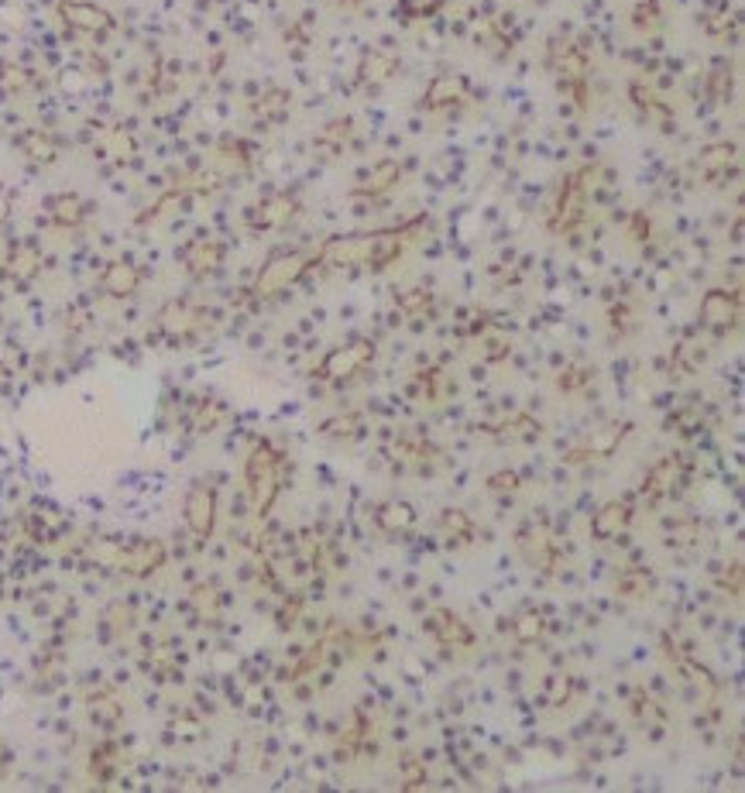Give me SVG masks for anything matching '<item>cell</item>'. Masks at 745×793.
Here are the masks:
<instances>
[{"instance_id":"cell-39","label":"cell","mask_w":745,"mask_h":793,"mask_svg":"<svg viewBox=\"0 0 745 793\" xmlns=\"http://www.w3.org/2000/svg\"><path fill=\"white\" fill-rule=\"evenodd\" d=\"M718 584H721V591H732L735 601H742V560H732V567H725Z\"/></svg>"},{"instance_id":"cell-34","label":"cell","mask_w":745,"mask_h":793,"mask_svg":"<svg viewBox=\"0 0 745 793\" xmlns=\"http://www.w3.org/2000/svg\"><path fill=\"white\" fill-rule=\"evenodd\" d=\"M519 485H522V481H519V474H515V471H498V474H491V478H488V491H491V495H498V498L519 495Z\"/></svg>"},{"instance_id":"cell-8","label":"cell","mask_w":745,"mask_h":793,"mask_svg":"<svg viewBox=\"0 0 745 793\" xmlns=\"http://www.w3.org/2000/svg\"><path fill=\"white\" fill-rule=\"evenodd\" d=\"M701 327L711 330L715 337H728L739 330L742 323V292L739 289H708L701 296Z\"/></svg>"},{"instance_id":"cell-19","label":"cell","mask_w":745,"mask_h":793,"mask_svg":"<svg viewBox=\"0 0 745 793\" xmlns=\"http://www.w3.org/2000/svg\"><path fill=\"white\" fill-rule=\"evenodd\" d=\"M440 533L447 550H464L478 539V522L471 519L464 509H443L440 512Z\"/></svg>"},{"instance_id":"cell-36","label":"cell","mask_w":745,"mask_h":793,"mask_svg":"<svg viewBox=\"0 0 745 793\" xmlns=\"http://www.w3.org/2000/svg\"><path fill=\"white\" fill-rule=\"evenodd\" d=\"M594 378V371H588V368H581V364H570V368L564 371V375H560V392H581L584 385H588Z\"/></svg>"},{"instance_id":"cell-20","label":"cell","mask_w":745,"mask_h":793,"mask_svg":"<svg viewBox=\"0 0 745 793\" xmlns=\"http://www.w3.org/2000/svg\"><path fill=\"white\" fill-rule=\"evenodd\" d=\"M351 138H354V121H351V117H334V121L323 124V128L316 131L313 148H316V155H320V158H340V155H344V148L351 145Z\"/></svg>"},{"instance_id":"cell-31","label":"cell","mask_w":745,"mask_h":793,"mask_svg":"<svg viewBox=\"0 0 745 793\" xmlns=\"http://www.w3.org/2000/svg\"><path fill=\"white\" fill-rule=\"evenodd\" d=\"M663 25V11L656 0H643V4L632 7V28L636 31H660Z\"/></svg>"},{"instance_id":"cell-16","label":"cell","mask_w":745,"mask_h":793,"mask_svg":"<svg viewBox=\"0 0 745 793\" xmlns=\"http://www.w3.org/2000/svg\"><path fill=\"white\" fill-rule=\"evenodd\" d=\"M467 100V83L457 76H437L423 93V107L433 110V114H443V110H454Z\"/></svg>"},{"instance_id":"cell-35","label":"cell","mask_w":745,"mask_h":793,"mask_svg":"<svg viewBox=\"0 0 745 793\" xmlns=\"http://www.w3.org/2000/svg\"><path fill=\"white\" fill-rule=\"evenodd\" d=\"M440 7H443V0H402V18L423 21V18H433Z\"/></svg>"},{"instance_id":"cell-11","label":"cell","mask_w":745,"mask_h":793,"mask_svg":"<svg viewBox=\"0 0 745 793\" xmlns=\"http://www.w3.org/2000/svg\"><path fill=\"white\" fill-rule=\"evenodd\" d=\"M632 515H636V498L632 495L612 498V502H605L598 512H594L591 536L594 539H615L618 533H625V529L632 526Z\"/></svg>"},{"instance_id":"cell-9","label":"cell","mask_w":745,"mask_h":793,"mask_svg":"<svg viewBox=\"0 0 745 793\" xmlns=\"http://www.w3.org/2000/svg\"><path fill=\"white\" fill-rule=\"evenodd\" d=\"M423 629H426V636L437 642V646L454 649V653L457 649H471L474 642H478L471 625H467L461 615L450 612V608H433V612L423 618Z\"/></svg>"},{"instance_id":"cell-4","label":"cell","mask_w":745,"mask_h":793,"mask_svg":"<svg viewBox=\"0 0 745 793\" xmlns=\"http://www.w3.org/2000/svg\"><path fill=\"white\" fill-rule=\"evenodd\" d=\"M375 358H378L375 340L354 337V340H347V344L334 347L327 358L316 364L313 378H320V382H327V385H351L354 378H361L364 371L375 364Z\"/></svg>"},{"instance_id":"cell-14","label":"cell","mask_w":745,"mask_h":793,"mask_svg":"<svg viewBox=\"0 0 745 793\" xmlns=\"http://www.w3.org/2000/svg\"><path fill=\"white\" fill-rule=\"evenodd\" d=\"M402 179V162L399 158H385V162H378L375 169H371V176L358 182L354 186V200H382V196L392 193L395 186H399Z\"/></svg>"},{"instance_id":"cell-21","label":"cell","mask_w":745,"mask_h":793,"mask_svg":"<svg viewBox=\"0 0 745 793\" xmlns=\"http://www.w3.org/2000/svg\"><path fill=\"white\" fill-rule=\"evenodd\" d=\"M59 14L79 31H110L114 28V18H110L103 7L86 4V0H66V4L59 7Z\"/></svg>"},{"instance_id":"cell-18","label":"cell","mask_w":745,"mask_h":793,"mask_svg":"<svg viewBox=\"0 0 745 793\" xmlns=\"http://www.w3.org/2000/svg\"><path fill=\"white\" fill-rule=\"evenodd\" d=\"M663 646H667V653H670V663L677 666L680 677H684L687 684L694 687V691H701L704 697H715L718 694V680H715V673H711L708 666H704L701 660H694V656L677 653V649L670 646V639H663Z\"/></svg>"},{"instance_id":"cell-33","label":"cell","mask_w":745,"mask_h":793,"mask_svg":"<svg viewBox=\"0 0 745 793\" xmlns=\"http://www.w3.org/2000/svg\"><path fill=\"white\" fill-rule=\"evenodd\" d=\"M258 114L268 117V121H282L289 114V93L285 90H268L265 100L258 103Z\"/></svg>"},{"instance_id":"cell-17","label":"cell","mask_w":745,"mask_h":793,"mask_svg":"<svg viewBox=\"0 0 745 793\" xmlns=\"http://www.w3.org/2000/svg\"><path fill=\"white\" fill-rule=\"evenodd\" d=\"M186 519L189 529L200 539L213 533V522H217V495H213V488H193V495L186 498Z\"/></svg>"},{"instance_id":"cell-13","label":"cell","mask_w":745,"mask_h":793,"mask_svg":"<svg viewBox=\"0 0 745 793\" xmlns=\"http://www.w3.org/2000/svg\"><path fill=\"white\" fill-rule=\"evenodd\" d=\"M399 73V55L382 52V49H368L358 59V69H354V79L364 86V90H382Z\"/></svg>"},{"instance_id":"cell-29","label":"cell","mask_w":745,"mask_h":793,"mask_svg":"<svg viewBox=\"0 0 745 793\" xmlns=\"http://www.w3.org/2000/svg\"><path fill=\"white\" fill-rule=\"evenodd\" d=\"M632 715H636L639 725H646V728H663V725H667V711H663L649 694L632 697Z\"/></svg>"},{"instance_id":"cell-3","label":"cell","mask_w":745,"mask_h":793,"mask_svg":"<svg viewBox=\"0 0 745 793\" xmlns=\"http://www.w3.org/2000/svg\"><path fill=\"white\" fill-rule=\"evenodd\" d=\"M313 268H320V255L316 248L309 251H279L261 265L258 279H255V296L258 299H275L282 292L296 289L299 282L306 279Z\"/></svg>"},{"instance_id":"cell-32","label":"cell","mask_w":745,"mask_h":793,"mask_svg":"<svg viewBox=\"0 0 745 793\" xmlns=\"http://www.w3.org/2000/svg\"><path fill=\"white\" fill-rule=\"evenodd\" d=\"M340 742H344V749H347V752H351V749H361V745H368V742H371V725H368V718H364L361 711L351 718V725L344 728Z\"/></svg>"},{"instance_id":"cell-25","label":"cell","mask_w":745,"mask_h":793,"mask_svg":"<svg viewBox=\"0 0 745 793\" xmlns=\"http://www.w3.org/2000/svg\"><path fill=\"white\" fill-rule=\"evenodd\" d=\"M220 261H224V248L213 241L206 244H193V248L186 251V268L196 275V279H203V275H213L220 268Z\"/></svg>"},{"instance_id":"cell-24","label":"cell","mask_w":745,"mask_h":793,"mask_svg":"<svg viewBox=\"0 0 745 793\" xmlns=\"http://www.w3.org/2000/svg\"><path fill=\"white\" fill-rule=\"evenodd\" d=\"M512 636L519 642H526V646H533V642H540L546 636V615L540 608H519L512 618Z\"/></svg>"},{"instance_id":"cell-37","label":"cell","mask_w":745,"mask_h":793,"mask_svg":"<svg viewBox=\"0 0 745 793\" xmlns=\"http://www.w3.org/2000/svg\"><path fill=\"white\" fill-rule=\"evenodd\" d=\"M701 539V526L697 522H680V526H673V533L667 536L670 546H684V550H691V546Z\"/></svg>"},{"instance_id":"cell-40","label":"cell","mask_w":745,"mask_h":793,"mask_svg":"<svg viewBox=\"0 0 745 793\" xmlns=\"http://www.w3.org/2000/svg\"><path fill=\"white\" fill-rule=\"evenodd\" d=\"M320 663H323V642H316V646L306 649V663H299L296 670H292V677H306V673H313Z\"/></svg>"},{"instance_id":"cell-1","label":"cell","mask_w":745,"mask_h":793,"mask_svg":"<svg viewBox=\"0 0 745 793\" xmlns=\"http://www.w3.org/2000/svg\"><path fill=\"white\" fill-rule=\"evenodd\" d=\"M426 217H412L399 227H382L371 234H347V237H330L323 248H316L320 265L330 268H364V272H385L399 261L412 244L419 241Z\"/></svg>"},{"instance_id":"cell-12","label":"cell","mask_w":745,"mask_h":793,"mask_svg":"<svg viewBox=\"0 0 745 793\" xmlns=\"http://www.w3.org/2000/svg\"><path fill=\"white\" fill-rule=\"evenodd\" d=\"M296 213H299V196L296 193H272L255 206V213H251V227H255V231H279V227L296 220Z\"/></svg>"},{"instance_id":"cell-10","label":"cell","mask_w":745,"mask_h":793,"mask_svg":"<svg viewBox=\"0 0 745 793\" xmlns=\"http://www.w3.org/2000/svg\"><path fill=\"white\" fill-rule=\"evenodd\" d=\"M632 433V423H605L598 426L588 440L581 443L577 450H570L564 457L567 464H584V461H594V457H612L618 447L625 443V436Z\"/></svg>"},{"instance_id":"cell-22","label":"cell","mask_w":745,"mask_h":793,"mask_svg":"<svg viewBox=\"0 0 745 793\" xmlns=\"http://www.w3.org/2000/svg\"><path fill=\"white\" fill-rule=\"evenodd\" d=\"M375 522L378 529H385V533H409L412 526H416V509H412L409 502H402V498H388L375 509Z\"/></svg>"},{"instance_id":"cell-28","label":"cell","mask_w":745,"mask_h":793,"mask_svg":"<svg viewBox=\"0 0 745 793\" xmlns=\"http://www.w3.org/2000/svg\"><path fill=\"white\" fill-rule=\"evenodd\" d=\"M103 285H107V292H114V296H131V292L138 289V272H134V265H128V261H114V265L107 268V275H103Z\"/></svg>"},{"instance_id":"cell-6","label":"cell","mask_w":745,"mask_h":793,"mask_svg":"<svg viewBox=\"0 0 745 793\" xmlns=\"http://www.w3.org/2000/svg\"><path fill=\"white\" fill-rule=\"evenodd\" d=\"M550 66L557 73L560 90H567L577 100V107H588V76H591V55L577 42H557L550 49Z\"/></svg>"},{"instance_id":"cell-2","label":"cell","mask_w":745,"mask_h":793,"mask_svg":"<svg viewBox=\"0 0 745 793\" xmlns=\"http://www.w3.org/2000/svg\"><path fill=\"white\" fill-rule=\"evenodd\" d=\"M282 478H285V457L268 440L255 443L248 454V464H244V481H248L251 502H255L258 515H268L275 509Z\"/></svg>"},{"instance_id":"cell-5","label":"cell","mask_w":745,"mask_h":793,"mask_svg":"<svg viewBox=\"0 0 745 793\" xmlns=\"http://www.w3.org/2000/svg\"><path fill=\"white\" fill-rule=\"evenodd\" d=\"M588 172L591 169H577L570 172L560 186V193L553 196V210H550V231L560 237H570L577 227L584 224L588 217Z\"/></svg>"},{"instance_id":"cell-15","label":"cell","mask_w":745,"mask_h":793,"mask_svg":"<svg viewBox=\"0 0 745 793\" xmlns=\"http://www.w3.org/2000/svg\"><path fill=\"white\" fill-rule=\"evenodd\" d=\"M519 550H522V557L529 560V567H536V570H553V563H557V550H553V543H550V533H546V526H536V522H529V526L522 529Z\"/></svg>"},{"instance_id":"cell-38","label":"cell","mask_w":745,"mask_h":793,"mask_svg":"<svg viewBox=\"0 0 745 793\" xmlns=\"http://www.w3.org/2000/svg\"><path fill=\"white\" fill-rule=\"evenodd\" d=\"M399 306L406 309V313L412 316V313H430V292H423V289H412V292H406V296H399Z\"/></svg>"},{"instance_id":"cell-26","label":"cell","mask_w":745,"mask_h":793,"mask_svg":"<svg viewBox=\"0 0 745 793\" xmlns=\"http://www.w3.org/2000/svg\"><path fill=\"white\" fill-rule=\"evenodd\" d=\"M502 440H515V443H533V440H540L543 436V426L536 423L529 412H512L509 419H505L502 426L495 430Z\"/></svg>"},{"instance_id":"cell-30","label":"cell","mask_w":745,"mask_h":793,"mask_svg":"<svg viewBox=\"0 0 745 793\" xmlns=\"http://www.w3.org/2000/svg\"><path fill=\"white\" fill-rule=\"evenodd\" d=\"M320 433L323 436H334V440H361V433H364V423H361V416H334V419H327V423L320 426Z\"/></svg>"},{"instance_id":"cell-23","label":"cell","mask_w":745,"mask_h":793,"mask_svg":"<svg viewBox=\"0 0 745 793\" xmlns=\"http://www.w3.org/2000/svg\"><path fill=\"white\" fill-rule=\"evenodd\" d=\"M735 145H728V141H718V145H708L701 155H697V165H701L704 179L708 182H718V176H728V169H735Z\"/></svg>"},{"instance_id":"cell-27","label":"cell","mask_w":745,"mask_h":793,"mask_svg":"<svg viewBox=\"0 0 745 793\" xmlns=\"http://www.w3.org/2000/svg\"><path fill=\"white\" fill-rule=\"evenodd\" d=\"M649 591H653V574H649V570H639V567L622 570V574H618V581H615V594H618V598L639 601V598H646Z\"/></svg>"},{"instance_id":"cell-41","label":"cell","mask_w":745,"mask_h":793,"mask_svg":"<svg viewBox=\"0 0 745 793\" xmlns=\"http://www.w3.org/2000/svg\"><path fill=\"white\" fill-rule=\"evenodd\" d=\"M423 780H426V769L419 766L412 756H406V773H402V787H406V790H416Z\"/></svg>"},{"instance_id":"cell-7","label":"cell","mask_w":745,"mask_h":793,"mask_svg":"<svg viewBox=\"0 0 745 793\" xmlns=\"http://www.w3.org/2000/svg\"><path fill=\"white\" fill-rule=\"evenodd\" d=\"M687 478H691V467H687L684 457H663V461H656L653 467L646 471L643 478V488H639V495H643V502L649 509H656L660 502H667V498H677L680 491H684Z\"/></svg>"}]
</instances>
